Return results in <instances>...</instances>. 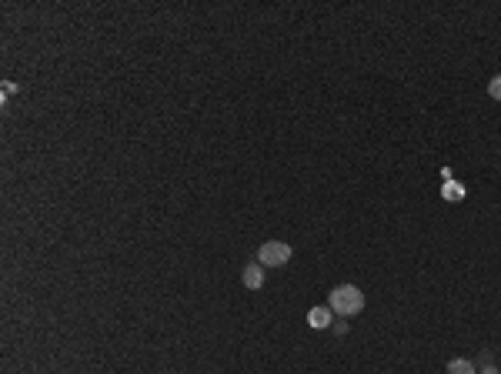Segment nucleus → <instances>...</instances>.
I'll return each instance as SVG.
<instances>
[{
	"mask_svg": "<svg viewBox=\"0 0 501 374\" xmlns=\"http://www.w3.org/2000/svg\"><path fill=\"white\" fill-rule=\"evenodd\" d=\"M327 307H331L338 318H354V314L364 311V294H361V288H354V284H338V288H331V294H327Z\"/></svg>",
	"mask_w": 501,
	"mask_h": 374,
	"instance_id": "1",
	"label": "nucleus"
},
{
	"mask_svg": "<svg viewBox=\"0 0 501 374\" xmlns=\"http://www.w3.org/2000/svg\"><path fill=\"white\" fill-rule=\"evenodd\" d=\"M291 244H284V241H264L261 248H257V261H261V268H284L288 261H291Z\"/></svg>",
	"mask_w": 501,
	"mask_h": 374,
	"instance_id": "2",
	"label": "nucleus"
},
{
	"mask_svg": "<svg viewBox=\"0 0 501 374\" xmlns=\"http://www.w3.org/2000/svg\"><path fill=\"white\" fill-rule=\"evenodd\" d=\"M241 281H244L248 291H261V288H264V268H261V261H250L248 268H244V277H241Z\"/></svg>",
	"mask_w": 501,
	"mask_h": 374,
	"instance_id": "3",
	"label": "nucleus"
},
{
	"mask_svg": "<svg viewBox=\"0 0 501 374\" xmlns=\"http://www.w3.org/2000/svg\"><path fill=\"white\" fill-rule=\"evenodd\" d=\"M331 318H334V311H331V307H311V311H307V325L314 327V331H325V327H331V325H334Z\"/></svg>",
	"mask_w": 501,
	"mask_h": 374,
	"instance_id": "4",
	"label": "nucleus"
},
{
	"mask_svg": "<svg viewBox=\"0 0 501 374\" xmlns=\"http://www.w3.org/2000/svg\"><path fill=\"white\" fill-rule=\"evenodd\" d=\"M448 374H478V364L471 361V358H451Z\"/></svg>",
	"mask_w": 501,
	"mask_h": 374,
	"instance_id": "5",
	"label": "nucleus"
},
{
	"mask_svg": "<svg viewBox=\"0 0 501 374\" xmlns=\"http://www.w3.org/2000/svg\"><path fill=\"white\" fill-rule=\"evenodd\" d=\"M441 198L445 200H465V187H461L458 180H448V184L441 187Z\"/></svg>",
	"mask_w": 501,
	"mask_h": 374,
	"instance_id": "6",
	"label": "nucleus"
},
{
	"mask_svg": "<svg viewBox=\"0 0 501 374\" xmlns=\"http://www.w3.org/2000/svg\"><path fill=\"white\" fill-rule=\"evenodd\" d=\"M488 94H491V100H501V74H495L488 80Z\"/></svg>",
	"mask_w": 501,
	"mask_h": 374,
	"instance_id": "7",
	"label": "nucleus"
},
{
	"mask_svg": "<svg viewBox=\"0 0 501 374\" xmlns=\"http://www.w3.org/2000/svg\"><path fill=\"white\" fill-rule=\"evenodd\" d=\"M478 368H488V364H491V351H481V354H478V361H475Z\"/></svg>",
	"mask_w": 501,
	"mask_h": 374,
	"instance_id": "8",
	"label": "nucleus"
},
{
	"mask_svg": "<svg viewBox=\"0 0 501 374\" xmlns=\"http://www.w3.org/2000/svg\"><path fill=\"white\" fill-rule=\"evenodd\" d=\"M334 327V334H348V325H345V321H338V325H331Z\"/></svg>",
	"mask_w": 501,
	"mask_h": 374,
	"instance_id": "9",
	"label": "nucleus"
},
{
	"mask_svg": "<svg viewBox=\"0 0 501 374\" xmlns=\"http://www.w3.org/2000/svg\"><path fill=\"white\" fill-rule=\"evenodd\" d=\"M478 374H501L495 364H488V368H478Z\"/></svg>",
	"mask_w": 501,
	"mask_h": 374,
	"instance_id": "10",
	"label": "nucleus"
}]
</instances>
